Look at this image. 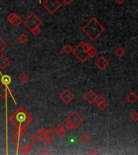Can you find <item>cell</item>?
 <instances>
[{"instance_id": "cell-1", "label": "cell", "mask_w": 138, "mask_h": 155, "mask_svg": "<svg viewBox=\"0 0 138 155\" xmlns=\"http://www.w3.org/2000/svg\"><path fill=\"white\" fill-rule=\"evenodd\" d=\"M32 121V117L23 107H20L11 116L9 117V121L15 127L25 129Z\"/></svg>"}, {"instance_id": "cell-2", "label": "cell", "mask_w": 138, "mask_h": 155, "mask_svg": "<svg viewBox=\"0 0 138 155\" xmlns=\"http://www.w3.org/2000/svg\"><path fill=\"white\" fill-rule=\"evenodd\" d=\"M82 30L89 38L95 41L105 31V28L101 24H99V22L95 18H92L82 28Z\"/></svg>"}, {"instance_id": "cell-3", "label": "cell", "mask_w": 138, "mask_h": 155, "mask_svg": "<svg viewBox=\"0 0 138 155\" xmlns=\"http://www.w3.org/2000/svg\"><path fill=\"white\" fill-rule=\"evenodd\" d=\"M65 126L69 130L76 129L79 125H81L83 122L82 117L78 115L76 112H72L68 117L65 118Z\"/></svg>"}, {"instance_id": "cell-4", "label": "cell", "mask_w": 138, "mask_h": 155, "mask_svg": "<svg viewBox=\"0 0 138 155\" xmlns=\"http://www.w3.org/2000/svg\"><path fill=\"white\" fill-rule=\"evenodd\" d=\"M24 23L26 25L27 28L30 30H32L35 28L40 27L42 24V21L37 17V16H36V14H34V13H32L30 16L24 20Z\"/></svg>"}, {"instance_id": "cell-5", "label": "cell", "mask_w": 138, "mask_h": 155, "mask_svg": "<svg viewBox=\"0 0 138 155\" xmlns=\"http://www.w3.org/2000/svg\"><path fill=\"white\" fill-rule=\"evenodd\" d=\"M72 53H73V55L82 62H84L85 61H86L89 58L88 53L82 46V41H81L78 46L75 48L74 49H73Z\"/></svg>"}, {"instance_id": "cell-6", "label": "cell", "mask_w": 138, "mask_h": 155, "mask_svg": "<svg viewBox=\"0 0 138 155\" xmlns=\"http://www.w3.org/2000/svg\"><path fill=\"white\" fill-rule=\"evenodd\" d=\"M43 7L51 15H53L61 7V3L58 0H46L43 3Z\"/></svg>"}, {"instance_id": "cell-7", "label": "cell", "mask_w": 138, "mask_h": 155, "mask_svg": "<svg viewBox=\"0 0 138 155\" xmlns=\"http://www.w3.org/2000/svg\"><path fill=\"white\" fill-rule=\"evenodd\" d=\"M60 99L65 103V104H69L70 102L74 99V95L68 89L65 90L60 95Z\"/></svg>"}, {"instance_id": "cell-8", "label": "cell", "mask_w": 138, "mask_h": 155, "mask_svg": "<svg viewBox=\"0 0 138 155\" xmlns=\"http://www.w3.org/2000/svg\"><path fill=\"white\" fill-rule=\"evenodd\" d=\"M95 64L99 69H101V70H104V69H106V68L108 66V65H109V61H108L104 57L101 56V57H99V58L95 61Z\"/></svg>"}, {"instance_id": "cell-9", "label": "cell", "mask_w": 138, "mask_h": 155, "mask_svg": "<svg viewBox=\"0 0 138 155\" xmlns=\"http://www.w3.org/2000/svg\"><path fill=\"white\" fill-rule=\"evenodd\" d=\"M96 97V94L93 90H90L86 95H84V99L86 100V102L90 104H92L93 103H95V99Z\"/></svg>"}, {"instance_id": "cell-10", "label": "cell", "mask_w": 138, "mask_h": 155, "mask_svg": "<svg viewBox=\"0 0 138 155\" xmlns=\"http://www.w3.org/2000/svg\"><path fill=\"white\" fill-rule=\"evenodd\" d=\"M54 131L60 137H63L65 135V129L64 128V126L61 125V124H58V125H56L55 129H54Z\"/></svg>"}, {"instance_id": "cell-11", "label": "cell", "mask_w": 138, "mask_h": 155, "mask_svg": "<svg viewBox=\"0 0 138 155\" xmlns=\"http://www.w3.org/2000/svg\"><path fill=\"white\" fill-rule=\"evenodd\" d=\"M18 149H19V150L21 151L23 154H28L32 150V146L29 145V144H27V143H24V144H22L21 146H18Z\"/></svg>"}, {"instance_id": "cell-12", "label": "cell", "mask_w": 138, "mask_h": 155, "mask_svg": "<svg viewBox=\"0 0 138 155\" xmlns=\"http://www.w3.org/2000/svg\"><path fill=\"white\" fill-rule=\"evenodd\" d=\"M10 65V61L4 55L0 56V69H6Z\"/></svg>"}, {"instance_id": "cell-13", "label": "cell", "mask_w": 138, "mask_h": 155, "mask_svg": "<svg viewBox=\"0 0 138 155\" xmlns=\"http://www.w3.org/2000/svg\"><path fill=\"white\" fill-rule=\"evenodd\" d=\"M10 90L7 85L2 84L0 85V97H2L3 99H6V97L9 95Z\"/></svg>"}, {"instance_id": "cell-14", "label": "cell", "mask_w": 138, "mask_h": 155, "mask_svg": "<svg viewBox=\"0 0 138 155\" xmlns=\"http://www.w3.org/2000/svg\"><path fill=\"white\" fill-rule=\"evenodd\" d=\"M126 99H127V100H128L130 103H133L137 99V95H136L135 93H133V92H130V93H129L128 95L126 96Z\"/></svg>"}, {"instance_id": "cell-15", "label": "cell", "mask_w": 138, "mask_h": 155, "mask_svg": "<svg viewBox=\"0 0 138 155\" xmlns=\"http://www.w3.org/2000/svg\"><path fill=\"white\" fill-rule=\"evenodd\" d=\"M44 137V135L42 133H40L39 131H37V132L34 134V136H33L34 141L37 142H42Z\"/></svg>"}, {"instance_id": "cell-16", "label": "cell", "mask_w": 138, "mask_h": 155, "mask_svg": "<svg viewBox=\"0 0 138 155\" xmlns=\"http://www.w3.org/2000/svg\"><path fill=\"white\" fill-rule=\"evenodd\" d=\"M1 82H2V84H4V85L7 86L11 82V78L10 77L9 75H7V74H5L1 78Z\"/></svg>"}, {"instance_id": "cell-17", "label": "cell", "mask_w": 138, "mask_h": 155, "mask_svg": "<svg viewBox=\"0 0 138 155\" xmlns=\"http://www.w3.org/2000/svg\"><path fill=\"white\" fill-rule=\"evenodd\" d=\"M18 79H19V81L21 82H26L28 80V74H27L25 72H22L20 75H19V77H18Z\"/></svg>"}, {"instance_id": "cell-18", "label": "cell", "mask_w": 138, "mask_h": 155, "mask_svg": "<svg viewBox=\"0 0 138 155\" xmlns=\"http://www.w3.org/2000/svg\"><path fill=\"white\" fill-rule=\"evenodd\" d=\"M125 50L120 46H119V47L117 48L115 50V54L118 57H123L125 55Z\"/></svg>"}, {"instance_id": "cell-19", "label": "cell", "mask_w": 138, "mask_h": 155, "mask_svg": "<svg viewBox=\"0 0 138 155\" xmlns=\"http://www.w3.org/2000/svg\"><path fill=\"white\" fill-rule=\"evenodd\" d=\"M90 140H91V137H90L89 134L86 133H82L81 135V137H80V141L83 142V143H87V142H89Z\"/></svg>"}, {"instance_id": "cell-20", "label": "cell", "mask_w": 138, "mask_h": 155, "mask_svg": "<svg viewBox=\"0 0 138 155\" xmlns=\"http://www.w3.org/2000/svg\"><path fill=\"white\" fill-rule=\"evenodd\" d=\"M18 40H19V41L22 44H25L28 40V36L26 34H24V33H22V34L20 35V36L18 37Z\"/></svg>"}, {"instance_id": "cell-21", "label": "cell", "mask_w": 138, "mask_h": 155, "mask_svg": "<svg viewBox=\"0 0 138 155\" xmlns=\"http://www.w3.org/2000/svg\"><path fill=\"white\" fill-rule=\"evenodd\" d=\"M24 129H19V128H15V129L12 130V135H13V137H20L21 133H23V131H24Z\"/></svg>"}, {"instance_id": "cell-22", "label": "cell", "mask_w": 138, "mask_h": 155, "mask_svg": "<svg viewBox=\"0 0 138 155\" xmlns=\"http://www.w3.org/2000/svg\"><path fill=\"white\" fill-rule=\"evenodd\" d=\"M42 142L44 144L45 146H50V145L52 144L53 142L52 137H47V136H44V137Z\"/></svg>"}, {"instance_id": "cell-23", "label": "cell", "mask_w": 138, "mask_h": 155, "mask_svg": "<svg viewBox=\"0 0 138 155\" xmlns=\"http://www.w3.org/2000/svg\"><path fill=\"white\" fill-rule=\"evenodd\" d=\"M22 22H23L22 19L19 16H18L17 17L15 18V20L11 23V24L13 25L14 28H17L18 26L20 25V24H22Z\"/></svg>"}, {"instance_id": "cell-24", "label": "cell", "mask_w": 138, "mask_h": 155, "mask_svg": "<svg viewBox=\"0 0 138 155\" xmlns=\"http://www.w3.org/2000/svg\"><path fill=\"white\" fill-rule=\"evenodd\" d=\"M87 53H88L89 57H92L95 56V55L98 53L97 50H96L94 47H92V46H91V48L87 50Z\"/></svg>"}, {"instance_id": "cell-25", "label": "cell", "mask_w": 138, "mask_h": 155, "mask_svg": "<svg viewBox=\"0 0 138 155\" xmlns=\"http://www.w3.org/2000/svg\"><path fill=\"white\" fill-rule=\"evenodd\" d=\"M18 15L17 14H15V13H11L10 15H9L8 16H7V21L9 22V23H12V22L15 20V18L17 17Z\"/></svg>"}, {"instance_id": "cell-26", "label": "cell", "mask_w": 138, "mask_h": 155, "mask_svg": "<svg viewBox=\"0 0 138 155\" xmlns=\"http://www.w3.org/2000/svg\"><path fill=\"white\" fill-rule=\"evenodd\" d=\"M104 100H105V98H104V96L101 95V94H98V95H96V97H95V103L96 104H98V103H101V102H103Z\"/></svg>"}, {"instance_id": "cell-27", "label": "cell", "mask_w": 138, "mask_h": 155, "mask_svg": "<svg viewBox=\"0 0 138 155\" xmlns=\"http://www.w3.org/2000/svg\"><path fill=\"white\" fill-rule=\"evenodd\" d=\"M63 51H64V53H65L66 54H69V53H71L72 51H73V48L71 47L69 44H66V45H65V46L63 47Z\"/></svg>"}, {"instance_id": "cell-28", "label": "cell", "mask_w": 138, "mask_h": 155, "mask_svg": "<svg viewBox=\"0 0 138 155\" xmlns=\"http://www.w3.org/2000/svg\"><path fill=\"white\" fill-rule=\"evenodd\" d=\"M54 135H55V131H54L53 129H46V132H45L44 136H47V137H53Z\"/></svg>"}, {"instance_id": "cell-29", "label": "cell", "mask_w": 138, "mask_h": 155, "mask_svg": "<svg viewBox=\"0 0 138 155\" xmlns=\"http://www.w3.org/2000/svg\"><path fill=\"white\" fill-rule=\"evenodd\" d=\"M7 43L5 42L3 39L0 38V53H2V52L5 49L7 48Z\"/></svg>"}, {"instance_id": "cell-30", "label": "cell", "mask_w": 138, "mask_h": 155, "mask_svg": "<svg viewBox=\"0 0 138 155\" xmlns=\"http://www.w3.org/2000/svg\"><path fill=\"white\" fill-rule=\"evenodd\" d=\"M31 32H32V33L35 36H38L40 34L41 30H40V27H37V28H33L32 30H31Z\"/></svg>"}, {"instance_id": "cell-31", "label": "cell", "mask_w": 138, "mask_h": 155, "mask_svg": "<svg viewBox=\"0 0 138 155\" xmlns=\"http://www.w3.org/2000/svg\"><path fill=\"white\" fill-rule=\"evenodd\" d=\"M97 106H98V108H99L100 110L104 111V110H105V109L107 108V103H106V101L104 100V101H103V102L98 103V104H97Z\"/></svg>"}, {"instance_id": "cell-32", "label": "cell", "mask_w": 138, "mask_h": 155, "mask_svg": "<svg viewBox=\"0 0 138 155\" xmlns=\"http://www.w3.org/2000/svg\"><path fill=\"white\" fill-rule=\"evenodd\" d=\"M131 119L134 121V122H137L138 121V113L137 112H134L132 115H131Z\"/></svg>"}, {"instance_id": "cell-33", "label": "cell", "mask_w": 138, "mask_h": 155, "mask_svg": "<svg viewBox=\"0 0 138 155\" xmlns=\"http://www.w3.org/2000/svg\"><path fill=\"white\" fill-rule=\"evenodd\" d=\"M11 142L13 143L14 145L18 146V145H19V143H20V142H19V137H13L12 140H11Z\"/></svg>"}, {"instance_id": "cell-34", "label": "cell", "mask_w": 138, "mask_h": 155, "mask_svg": "<svg viewBox=\"0 0 138 155\" xmlns=\"http://www.w3.org/2000/svg\"><path fill=\"white\" fill-rule=\"evenodd\" d=\"M40 155H49L50 154V153L48 151L47 149H43V150H41V151L39 153Z\"/></svg>"}, {"instance_id": "cell-35", "label": "cell", "mask_w": 138, "mask_h": 155, "mask_svg": "<svg viewBox=\"0 0 138 155\" xmlns=\"http://www.w3.org/2000/svg\"><path fill=\"white\" fill-rule=\"evenodd\" d=\"M89 154L90 155H92V154H95V155H98L99 154V153H98L97 151L95 150H92L89 153Z\"/></svg>"}, {"instance_id": "cell-36", "label": "cell", "mask_w": 138, "mask_h": 155, "mask_svg": "<svg viewBox=\"0 0 138 155\" xmlns=\"http://www.w3.org/2000/svg\"><path fill=\"white\" fill-rule=\"evenodd\" d=\"M38 131H39L40 133H42L44 135V134H45V132H46V129H44V128H40Z\"/></svg>"}, {"instance_id": "cell-37", "label": "cell", "mask_w": 138, "mask_h": 155, "mask_svg": "<svg viewBox=\"0 0 138 155\" xmlns=\"http://www.w3.org/2000/svg\"><path fill=\"white\" fill-rule=\"evenodd\" d=\"M62 1H63L66 5H69L70 3H72V2H73V0H62Z\"/></svg>"}, {"instance_id": "cell-38", "label": "cell", "mask_w": 138, "mask_h": 155, "mask_svg": "<svg viewBox=\"0 0 138 155\" xmlns=\"http://www.w3.org/2000/svg\"><path fill=\"white\" fill-rule=\"evenodd\" d=\"M69 143H70V144H73V143H75V141H74V138H73V137H71L69 138Z\"/></svg>"}, {"instance_id": "cell-39", "label": "cell", "mask_w": 138, "mask_h": 155, "mask_svg": "<svg viewBox=\"0 0 138 155\" xmlns=\"http://www.w3.org/2000/svg\"><path fill=\"white\" fill-rule=\"evenodd\" d=\"M115 1H116V3H118L119 4H122V3H123L125 2V0H115Z\"/></svg>"}]
</instances>
